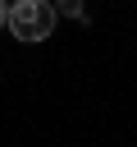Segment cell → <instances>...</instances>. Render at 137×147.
<instances>
[{"label": "cell", "mask_w": 137, "mask_h": 147, "mask_svg": "<svg viewBox=\"0 0 137 147\" xmlns=\"http://www.w3.org/2000/svg\"><path fill=\"white\" fill-rule=\"evenodd\" d=\"M55 28V5L50 0H14L9 5V32L18 41H46Z\"/></svg>", "instance_id": "obj_1"}, {"label": "cell", "mask_w": 137, "mask_h": 147, "mask_svg": "<svg viewBox=\"0 0 137 147\" xmlns=\"http://www.w3.org/2000/svg\"><path fill=\"white\" fill-rule=\"evenodd\" d=\"M59 14H68V18H82V0H59Z\"/></svg>", "instance_id": "obj_2"}, {"label": "cell", "mask_w": 137, "mask_h": 147, "mask_svg": "<svg viewBox=\"0 0 137 147\" xmlns=\"http://www.w3.org/2000/svg\"><path fill=\"white\" fill-rule=\"evenodd\" d=\"M5 23H9V5L0 0V28H5Z\"/></svg>", "instance_id": "obj_3"}]
</instances>
